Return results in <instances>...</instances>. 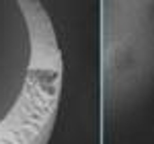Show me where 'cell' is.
I'll use <instances>...</instances> for the list:
<instances>
[{"mask_svg":"<svg viewBox=\"0 0 154 144\" xmlns=\"http://www.w3.org/2000/svg\"><path fill=\"white\" fill-rule=\"evenodd\" d=\"M103 83L113 105H131L154 86V2H107Z\"/></svg>","mask_w":154,"mask_h":144,"instance_id":"1","label":"cell"}]
</instances>
